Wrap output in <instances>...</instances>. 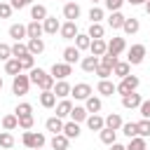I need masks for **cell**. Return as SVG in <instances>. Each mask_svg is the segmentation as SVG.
I'll return each instance as SVG.
<instances>
[{"label": "cell", "mask_w": 150, "mask_h": 150, "mask_svg": "<svg viewBox=\"0 0 150 150\" xmlns=\"http://www.w3.org/2000/svg\"><path fill=\"white\" fill-rule=\"evenodd\" d=\"M30 82L40 89V91H47V89H54V75L52 73H47V70H42V68H33L30 70Z\"/></svg>", "instance_id": "6da1fadb"}, {"label": "cell", "mask_w": 150, "mask_h": 150, "mask_svg": "<svg viewBox=\"0 0 150 150\" xmlns=\"http://www.w3.org/2000/svg\"><path fill=\"white\" fill-rule=\"evenodd\" d=\"M21 143L28 148V150H35V148H42L45 143H47V136L42 134V131H23V136H21Z\"/></svg>", "instance_id": "7a4b0ae2"}, {"label": "cell", "mask_w": 150, "mask_h": 150, "mask_svg": "<svg viewBox=\"0 0 150 150\" xmlns=\"http://www.w3.org/2000/svg\"><path fill=\"white\" fill-rule=\"evenodd\" d=\"M30 75H23V73H19V75H14V80H12V91L16 94V96H26L28 94V89H30Z\"/></svg>", "instance_id": "3957f363"}, {"label": "cell", "mask_w": 150, "mask_h": 150, "mask_svg": "<svg viewBox=\"0 0 150 150\" xmlns=\"http://www.w3.org/2000/svg\"><path fill=\"white\" fill-rule=\"evenodd\" d=\"M138 84H141V80H138L136 75H131V73H129L127 77H122V80H120V84H117V94H122V96H124V94H131V91H136V89H138Z\"/></svg>", "instance_id": "277c9868"}, {"label": "cell", "mask_w": 150, "mask_h": 150, "mask_svg": "<svg viewBox=\"0 0 150 150\" xmlns=\"http://www.w3.org/2000/svg\"><path fill=\"white\" fill-rule=\"evenodd\" d=\"M143 59H145V45H131L127 61H129L131 66H138V63H143Z\"/></svg>", "instance_id": "5b68a950"}, {"label": "cell", "mask_w": 150, "mask_h": 150, "mask_svg": "<svg viewBox=\"0 0 150 150\" xmlns=\"http://www.w3.org/2000/svg\"><path fill=\"white\" fill-rule=\"evenodd\" d=\"M49 73L54 75V80H66L68 75H73V66L66 63V61H63V63H54Z\"/></svg>", "instance_id": "8992f818"}, {"label": "cell", "mask_w": 150, "mask_h": 150, "mask_svg": "<svg viewBox=\"0 0 150 150\" xmlns=\"http://www.w3.org/2000/svg\"><path fill=\"white\" fill-rule=\"evenodd\" d=\"M70 96H75L77 101H87V98L91 96V87H89L87 82H77V84L70 89Z\"/></svg>", "instance_id": "52a82bcc"}, {"label": "cell", "mask_w": 150, "mask_h": 150, "mask_svg": "<svg viewBox=\"0 0 150 150\" xmlns=\"http://www.w3.org/2000/svg\"><path fill=\"white\" fill-rule=\"evenodd\" d=\"M63 19H66V21H77V19H80V5L73 2V0H68V2L63 5Z\"/></svg>", "instance_id": "ba28073f"}, {"label": "cell", "mask_w": 150, "mask_h": 150, "mask_svg": "<svg viewBox=\"0 0 150 150\" xmlns=\"http://www.w3.org/2000/svg\"><path fill=\"white\" fill-rule=\"evenodd\" d=\"M141 103H143V98H141V94H136V91H131V94H124V96H122V108H127V110L141 108Z\"/></svg>", "instance_id": "9c48e42d"}, {"label": "cell", "mask_w": 150, "mask_h": 150, "mask_svg": "<svg viewBox=\"0 0 150 150\" xmlns=\"http://www.w3.org/2000/svg\"><path fill=\"white\" fill-rule=\"evenodd\" d=\"M124 49H127V42H124V38H110V40H108V54H112V56H120Z\"/></svg>", "instance_id": "30bf717a"}, {"label": "cell", "mask_w": 150, "mask_h": 150, "mask_svg": "<svg viewBox=\"0 0 150 150\" xmlns=\"http://www.w3.org/2000/svg\"><path fill=\"white\" fill-rule=\"evenodd\" d=\"M59 33H61L63 40H75V35H77L80 30H77V23H75V21H66V23H61V30H59Z\"/></svg>", "instance_id": "8fae6325"}, {"label": "cell", "mask_w": 150, "mask_h": 150, "mask_svg": "<svg viewBox=\"0 0 150 150\" xmlns=\"http://www.w3.org/2000/svg\"><path fill=\"white\" fill-rule=\"evenodd\" d=\"M68 143H70V138H68L63 131H61V134H54L52 141H49L52 150H68Z\"/></svg>", "instance_id": "7c38bea8"}, {"label": "cell", "mask_w": 150, "mask_h": 150, "mask_svg": "<svg viewBox=\"0 0 150 150\" xmlns=\"http://www.w3.org/2000/svg\"><path fill=\"white\" fill-rule=\"evenodd\" d=\"M9 38H12L14 42H23V38H28L26 26H23V23H12V26H9Z\"/></svg>", "instance_id": "4fadbf2b"}, {"label": "cell", "mask_w": 150, "mask_h": 150, "mask_svg": "<svg viewBox=\"0 0 150 150\" xmlns=\"http://www.w3.org/2000/svg\"><path fill=\"white\" fill-rule=\"evenodd\" d=\"M89 52L94 54V56H103L105 52H108V42L103 40V38H96V40H91V45H89Z\"/></svg>", "instance_id": "5bb4252c"}, {"label": "cell", "mask_w": 150, "mask_h": 150, "mask_svg": "<svg viewBox=\"0 0 150 150\" xmlns=\"http://www.w3.org/2000/svg\"><path fill=\"white\" fill-rule=\"evenodd\" d=\"M96 91H98L101 96H112V94H117V84H112L110 80H98Z\"/></svg>", "instance_id": "9a60e30c"}, {"label": "cell", "mask_w": 150, "mask_h": 150, "mask_svg": "<svg viewBox=\"0 0 150 150\" xmlns=\"http://www.w3.org/2000/svg\"><path fill=\"white\" fill-rule=\"evenodd\" d=\"M87 127H89L91 131H101V129L105 127V117H101L98 112H89V117H87Z\"/></svg>", "instance_id": "2e32d148"}, {"label": "cell", "mask_w": 150, "mask_h": 150, "mask_svg": "<svg viewBox=\"0 0 150 150\" xmlns=\"http://www.w3.org/2000/svg\"><path fill=\"white\" fill-rule=\"evenodd\" d=\"M42 28H45V33H47V35H56V33L61 30V23H59V19H56V16H47V19L42 21Z\"/></svg>", "instance_id": "e0dca14e"}, {"label": "cell", "mask_w": 150, "mask_h": 150, "mask_svg": "<svg viewBox=\"0 0 150 150\" xmlns=\"http://www.w3.org/2000/svg\"><path fill=\"white\" fill-rule=\"evenodd\" d=\"M70 89H73V87H70L66 80H59V82H54V89H52V91L56 94V98H68V96H70Z\"/></svg>", "instance_id": "ac0fdd59"}, {"label": "cell", "mask_w": 150, "mask_h": 150, "mask_svg": "<svg viewBox=\"0 0 150 150\" xmlns=\"http://www.w3.org/2000/svg\"><path fill=\"white\" fill-rule=\"evenodd\" d=\"M40 105L42 108H56V94L52 91V89H47V91H40Z\"/></svg>", "instance_id": "d6986e66"}, {"label": "cell", "mask_w": 150, "mask_h": 150, "mask_svg": "<svg viewBox=\"0 0 150 150\" xmlns=\"http://www.w3.org/2000/svg\"><path fill=\"white\" fill-rule=\"evenodd\" d=\"M70 110H73V101L70 98H61L56 103V117H70Z\"/></svg>", "instance_id": "ffe728a7"}, {"label": "cell", "mask_w": 150, "mask_h": 150, "mask_svg": "<svg viewBox=\"0 0 150 150\" xmlns=\"http://www.w3.org/2000/svg\"><path fill=\"white\" fill-rule=\"evenodd\" d=\"M49 14H47V7L45 5H40V2H35V5H30V19L33 21H45Z\"/></svg>", "instance_id": "44dd1931"}, {"label": "cell", "mask_w": 150, "mask_h": 150, "mask_svg": "<svg viewBox=\"0 0 150 150\" xmlns=\"http://www.w3.org/2000/svg\"><path fill=\"white\" fill-rule=\"evenodd\" d=\"M28 52L33 54V56H38V54H42L45 52V40L42 38H28Z\"/></svg>", "instance_id": "7402d4cb"}, {"label": "cell", "mask_w": 150, "mask_h": 150, "mask_svg": "<svg viewBox=\"0 0 150 150\" xmlns=\"http://www.w3.org/2000/svg\"><path fill=\"white\" fill-rule=\"evenodd\" d=\"M98 63H101V59H98V56H94V54H91V56H84V59L80 61V66H82V70H84V73H94V70L98 68Z\"/></svg>", "instance_id": "603a6c76"}, {"label": "cell", "mask_w": 150, "mask_h": 150, "mask_svg": "<svg viewBox=\"0 0 150 150\" xmlns=\"http://www.w3.org/2000/svg\"><path fill=\"white\" fill-rule=\"evenodd\" d=\"M98 138H101V143H105V145H112V143L117 141V131H115V129H108V127H103V129L98 131Z\"/></svg>", "instance_id": "cb8c5ba5"}, {"label": "cell", "mask_w": 150, "mask_h": 150, "mask_svg": "<svg viewBox=\"0 0 150 150\" xmlns=\"http://www.w3.org/2000/svg\"><path fill=\"white\" fill-rule=\"evenodd\" d=\"M124 14L122 12H110V16H108V26L112 28V30H117V28H122L124 26Z\"/></svg>", "instance_id": "d4e9b609"}, {"label": "cell", "mask_w": 150, "mask_h": 150, "mask_svg": "<svg viewBox=\"0 0 150 150\" xmlns=\"http://www.w3.org/2000/svg\"><path fill=\"white\" fill-rule=\"evenodd\" d=\"M26 33H28V38H42V33H45L42 21H30V23H26Z\"/></svg>", "instance_id": "484cf974"}, {"label": "cell", "mask_w": 150, "mask_h": 150, "mask_svg": "<svg viewBox=\"0 0 150 150\" xmlns=\"http://www.w3.org/2000/svg\"><path fill=\"white\" fill-rule=\"evenodd\" d=\"M5 73H7V75H19V73H21V61H19L16 56L7 59V61H5Z\"/></svg>", "instance_id": "4316f807"}, {"label": "cell", "mask_w": 150, "mask_h": 150, "mask_svg": "<svg viewBox=\"0 0 150 150\" xmlns=\"http://www.w3.org/2000/svg\"><path fill=\"white\" fill-rule=\"evenodd\" d=\"M129 73H131V63H129V61H117V63H115V68H112V75H117L120 80H122V77H127Z\"/></svg>", "instance_id": "83f0119b"}, {"label": "cell", "mask_w": 150, "mask_h": 150, "mask_svg": "<svg viewBox=\"0 0 150 150\" xmlns=\"http://www.w3.org/2000/svg\"><path fill=\"white\" fill-rule=\"evenodd\" d=\"M87 117H89V112H87L84 105H73V110H70V120L73 122H87Z\"/></svg>", "instance_id": "f1b7e54d"}, {"label": "cell", "mask_w": 150, "mask_h": 150, "mask_svg": "<svg viewBox=\"0 0 150 150\" xmlns=\"http://www.w3.org/2000/svg\"><path fill=\"white\" fill-rule=\"evenodd\" d=\"M45 127H47V131H52V134H61L63 131V120L61 117H49L47 122H45Z\"/></svg>", "instance_id": "f546056e"}, {"label": "cell", "mask_w": 150, "mask_h": 150, "mask_svg": "<svg viewBox=\"0 0 150 150\" xmlns=\"http://www.w3.org/2000/svg\"><path fill=\"white\" fill-rule=\"evenodd\" d=\"M63 134L68 136V138H77L82 131H80V122H63Z\"/></svg>", "instance_id": "4dcf8cb0"}, {"label": "cell", "mask_w": 150, "mask_h": 150, "mask_svg": "<svg viewBox=\"0 0 150 150\" xmlns=\"http://www.w3.org/2000/svg\"><path fill=\"white\" fill-rule=\"evenodd\" d=\"M122 30H124L127 35H134V33H138V30H141V21H138V19H134V16H131V19H124Z\"/></svg>", "instance_id": "1f68e13d"}, {"label": "cell", "mask_w": 150, "mask_h": 150, "mask_svg": "<svg viewBox=\"0 0 150 150\" xmlns=\"http://www.w3.org/2000/svg\"><path fill=\"white\" fill-rule=\"evenodd\" d=\"M63 61L70 63V66L77 63V61H80V49H77V47H66V49H63Z\"/></svg>", "instance_id": "d6a6232c"}, {"label": "cell", "mask_w": 150, "mask_h": 150, "mask_svg": "<svg viewBox=\"0 0 150 150\" xmlns=\"http://www.w3.org/2000/svg\"><path fill=\"white\" fill-rule=\"evenodd\" d=\"M84 108H87V112H98V110L103 108V103H101V98H98V96H94V94H91V96L84 101Z\"/></svg>", "instance_id": "836d02e7"}, {"label": "cell", "mask_w": 150, "mask_h": 150, "mask_svg": "<svg viewBox=\"0 0 150 150\" xmlns=\"http://www.w3.org/2000/svg\"><path fill=\"white\" fill-rule=\"evenodd\" d=\"M122 124H124V122H122L120 112H110V115L105 117V127H108V129H115V131H117V129H122Z\"/></svg>", "instance_id": "e575fe53"}, {"label": "cell", "mask_w": 150, "mask_h": 150, "mask_svg": "<svg viewBox=\"0 0 150 150\" xmlns=\"http://www.w3.org/2000/svg\"><path fill=\"white\" fill-rule=\"evenodd\" d=\"M16 127H19V117H16V112L2 117V129H5V131H14Z\"/></svg>", "instance_id": "d590c367"}, {"label": "cell", "mask_w": 150, "mask_h": 150, "mask_svg": "<svg viewBox=\"0 0 150 150\" xmlns=\"http://www.w3.org/2000/svg\"><path fill=\"white\" fill-rule=\"evenodd\" d=\"M89 45H91V38H89V33H77L75 35V47L82 52V49H89Z\"/></svg>", "instance_id": "8d00e7d4"}, {"label": "cell", "mask_w": 150, "mask_h": 150, "mask_svg": "<svg viewBox=\"0 0 150 150\" xmlns=\"http://www.w3.org/2000/svg\"><path fill=\"white\" fill-rule=\"evenodd\" d=\"M87 33H89L91 40L103 38V35H105V26H103V23H89V30H87Z\"/></svg>", "instance_id": "74e56055"}, {"label": "cell", "mask_w": 150, "mask_h": 150, "mask_svg": "<svg viewBox=\"0 0 150 150\" xmlns=\"http://www.w3.org/2000/svg\"><path fill=\"white\" fill-rule=\"evenodd\" d=\"M0 148L2 150H12L14 148V136L9 131H0Z\"/></svg>", "instance_id": "f35d334b"}, {"label": "cell", "mask_w": 150, "mask_h": 150, "mask_svg": "<svg viewBox=\"0 0 150 150\" xmlns=\"http://www.w3.org/2000/svg\"><path fill=\"white\" fill-rule=\"evenodd\" d=\"M127 150H148V145H145V138H143V136H134V138H129V145H127Z\"/></svg>", "instance_id": "ab89813d"}, {"label": "cell", "mask_w": 150, "mask_h": 150, "mask_svg": "<svg viewBox=\"0 0 150 150\" xmlns=\"http://www.w3.org/2000/svg\"><path fill=\"white\" fill-rule=\"evenodd\" d=\"M122 134H124L127 138L138 136V124H136V122H124V124H122Z\"/></svg>", "instance_id": "60d3db41"}, {"label": "cell", "mask_w": 150, "mask_h": 150, "mask_svg": "<svg viewBox=\"0 0 150 150\" xmlns=\"http://www.w3.org/2000/svg\"><path fill=\"white\" fill-rule=\"evenodd\" d=\"M26 54H28V45H26V42H14V45H12V56L21 59V56H26Z\"/></svg>", "instance_id": "b9f144b4"}, {"label": "cell", "mask_w": 150, "mask_h": 150, "mask_svg": "<svg viewBox=\"0 0 150 150\" xmlns=\"http://www.w3.org/2000/svg\"><path fill=\"white\" fill-rule=\"evenodd\" d=\"M19 61H21V70H33V68H35V56H33L30 52H28L26 56H21Z\"/></svg>", "instance_id": "7bdbcfd3"}, {"label": "cell", "mask_w": 150, "mask_h": 150, "mask_svg": "<svg viewBox=\"0 0 150 150\" xmlns=\"http://www.w3.org/2000/svg\"><path fill=\"white\" fill-rule=\"evenodd\" d=\"M33 124H35V117H33V115H19V127H21L23 131L33 129Z\"/></svg>", "instance_id": "ee69618b"}, {"label": "cell", "mask_w": 150, "mask_h": 150, "mask_svg": "<svg viewBox=\"0 0 150 150\" xmlns=\"http://www.w3.org/2000/svg\"><path fill=\"white\" fill-rule=\"evenodd\" d=\"M105 14H103V9L101 7H96V5H91V9H89V19H91V23H101V19H103Z\"/></svg>", "instance_id": "f6af8a7d"}, {"label": "cell", "mask_w": 150, "mask_h": 150, "mask_svg": "<svg viewBox=\"0 0 150 150\" xmlns=\"http://www.w3.org/2000/svg\"><path fill=\"white\" fill-rule=\"evenodd\" d=\"M138 124V136H143V138H148L150 136V120H141V122H136Z\"/></svg>", "instance_id": "bcb514c9"}, {"label": "cell", "mask_w": 150, "mask_h": 150, "mask_svg": "<svg viewBox=\"0 0 150 150\" xmlns=\"http://www.w3.org/2000/svg\"><path fill=\"white\" fill-rule=\"evenodd\" d=\"M103 2H105V9H110V12H120L122 5H124L127 0H103Z\"/></svg>", "instance_id": "7dc6e473"}, {"label": "cell", "mask_w": 150, "mask_h": 150, "mask_svg": "<svg viewBox=\"0 0 150 150\" xmlns=\"http://www.w3.org/2000/svg\"><path fill=\"white\" fill-rule=\"evenodd\" d=\"M115 63H117V56H112V54H103L101 56V66H108V68H115Z\"/></svg>", "instance_id": "c3c4849f"}, {"label": "cell", "mask_w": 150, "mask_h": 150, "mask_svg": "<svg viewBox=\"0 0 150 150\" xmlns=\"http://www.w3.org/2000/svg\"><path fill=\"white\" fill-rule=\"evenodd\" d=\"M94 73H96V75H98L101 80H108V77L112 75V68H108V66H101V63H98V68H96Z\"/></svg>", "instance_id": "681fc988"}, {"label": "cell", "mask_w": 150, "mask_h": 150, "mask_svg": "<svg viewBox=\"0 0 150 150\" xmlns=\"http://www.w3.org/2000/svg\"><path fill=\"white\" fill-rule=\"evenodd\" d=\"M14 112H16V117H19V115H33V105H30V103H19Z\"/></svg>", "instance_id": "f907efd6"}, {"label": "cell", "mask_w": 150, "mask_h": 150, "mask_svg": "<svg viewBox=\"0 0 150 150\" xmlns=\"http://www.w3.org/2000/svg\"><path fill=\"white\" fill-rule=\"evenodd\" d=\"M12 12H14V7L9 2H0V19H9Z\"/></svg>", "instance_id": "816d5d0a"}, {"label": "cell", "mask_w": 150, "mask_h": 150, "mask_svg": "<svg viewBox=\"0 0 150 150\" xmlns=\"http://www.w3.org/2000/svg\"><path fill=\"white\" fill-rule=\"evenodd\" d=\"M7 59H12V47L0 42V61H7Z\"/></svg>", "instance_id": "f5cc1de1"}, {"label": "cell", "mask_w": 150, "mask_h": 150, "mask_svg": "<svg viewBox=\"0 0 150 150\" xmlns=\"http://www.w3.org/2000/svg\"><path fill=\"white\" fill-rule=\"evenodd\" d=\"M9 5H12L14 9H23V7L33 5V0H9Z\"/></svg>", "instance_id": "db71d44e"}, {"label": "cell", "mask_w": 150, "mask_h": 150, "mask_svg": "<svg viewBox=\"0 0 150 150\" xmlns=\"http://www.w3.org/2000/svg\"><path fill=\"white\" fill-rule=\"evenodd\" d=\"M141 115H143V117H145V120H150V98H148V101H143V103H141Z\"/></svg>", "instance_id": "11a10c76"}, {"label": "cell", "mask_w": 150, "mask_h": 150, "mask_svg": "<svg viewBox=\"0 0 150 150\" xmlns=\"http://www.w3.org/2000/svg\"><path fill=\"white\" fill-rule=\"evenodd\" d=\"M110 150H127V145H122V143H117V141H115V143L110 145Z\"/></svg>", "instance_id": "9f6ffc18"}, {"label": "cell", "mask_w": 150, "mask_h": 150, "mask_svg": "<svg viewBox=\"0 0 150 150\" xmlns=\"http://www.w3.org/2000/svg\"><path fill=\"white\" fill-rule=\"evenodd\" d=\"M127 2H129V5H145L148 0H127Z\"/></svg>", "instance_id": "6f0895ef"}, {"label": "cell", "mask_w": 150, "mask_h": 150, "mask_svg": "<svg viewBox=\"0 0 150 150\" xmlns=\"http://www.w3.org/2000/svg\"><path fill=\"white\" fill-rule=\"evenodd\" d=\"M143 7H145V12H148V14H150V0H148V2H145V5H143Z\"/></svg>", "instance_id": "680465c9"}, {"label": "cell", "mask_w": 150, "mask_h": 150, "mask_svg": "<svg viewBox=\"0 0 150 150\" xmlns=\"http://www.w3.org/2000/svg\"><path fill=\"white\" fill-rule=\"evenodd\" d=\"M96 2H101V0H91V5H96Z\"/></svg>", "instance_id": "91938a15"}, {"label": "cell", "mask_w": 150, "mask_h": 150, "mask_svg": "<svg viewBox=\"0 0 150 150\" xmlns=\"http://www.w3.org/2000/svg\"><path fill=\"white\" fill-rule=\"evenodd\" d=\"M0 89H2V77H0Z\"/></svg>", "instance_id": "94428289"}, {"label": "cell", "mask_w": 150, "mask_h": 150, "mask_svg": "<svg viewBox=\"0 0 150 150\" xmlns=\"http://www.w3.org/2000/svg\"><path fill=\"white\" fill-rule=\"evenodd\" d=\"M35 150H40V148H35Z\"/></svg>", "instance_id": "6125c7cd"}, {"label": "cell", "mask_w": 150, "mask_h": 150, "mask_svg": "<svg viewBox=\"0 0 150 150\" xmlns=\"http://www.w3.org/2000/svg\"><path fill=\"white\" fill-rule=\"evenodd\" d=\"M63 2H68V0H63Z\"/></svg>", "instance_id": "be15d7a7"}]
</instances>
